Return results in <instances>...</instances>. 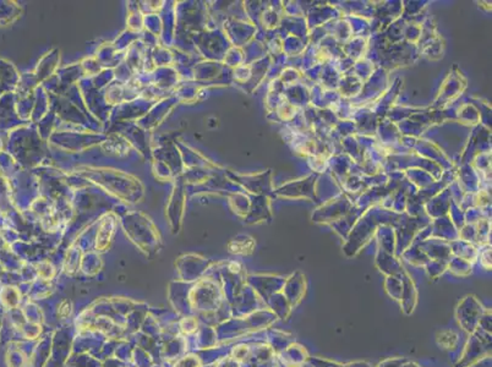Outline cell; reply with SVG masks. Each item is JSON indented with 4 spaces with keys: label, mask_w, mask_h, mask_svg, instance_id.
<instances>
[{
    "label": "cell",
    "mask_w": 492,
    "mask_h": 367,
    "mask_svg": "<svg viewBox=\"0 0 492 367\" xmlns=\"http://www.w3.org/2000/svg\"><path fill=\"white\" fill-rule=\"evenodd\" d=\"M454 333H451V332H447V333H442L441 335H440V343H441V345H443L444 343H448L447 344V349H449V348H452L454 345V343H456L457 340V335H454L453 338H451L452 335H453Z\"/></svg>",
    "instance_id": "obj_1"
}]
</instances>
